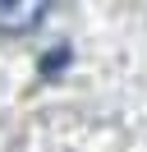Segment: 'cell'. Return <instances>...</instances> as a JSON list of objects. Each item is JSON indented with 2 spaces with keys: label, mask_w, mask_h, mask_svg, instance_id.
<instances>
[{
  "label": "cell",
  "mask_w": 147,
  "mask_h": 152,
  "mask_svg": "<svg viewBox=\"0 0 147 152\" xmlns=\"http://www.w3.org/2000/svg\"><path fill=\"white\" fill-rule=\"evenodd\" d=\"M46 0H23V5H9V0H0V32H14V37H23V32H32L37 23L46 19Z\"/></svg>",
  "instance_id": "1"
}]
</instances>
